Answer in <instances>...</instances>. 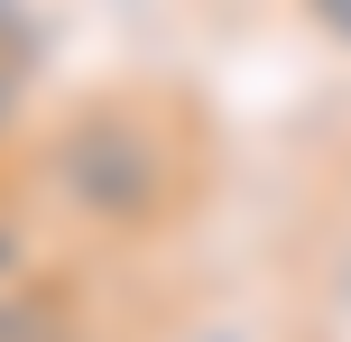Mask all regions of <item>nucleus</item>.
<instances>
[{
	"label": "nucleus",
	"instance_id": "obj_1",
	"mask_svg": "<svg viewBox=\"0 0 351 342\" xmlns=\"http://www.w3.org/2000/svg\"><path fill=\"white\" fill-rule=\"evenodd\" d=\"M47 185L102 232H158L194 195V148L158 102H93L47 139Z\"/></svg>",
	"mask_w": 351,
	"mask_h": 342
},
{
	"label": "nucleus",
	"instance_id": "obj_2",
	"mask_svg": "<svg viewBox=\"0 0 351 342\" xmlns=\"http://www.w3.org/2000/svg\"><path fill=\"white\" fill-rule=\"evenodd\" d=\"M19 84H28V65H19V56H0V139L19 130Z\"/></svg>",
	"mask_w": 351,
	"mask_h": 342
},
{
	"label": "nucleus",
	"instance_id": "obj_3",
	"mask_svg": "<svg viewBox=\"0 0 351 342\" xmlns=\"http://www.w3.org/2000/svg\"><path fill=\"white\" fill-rule=\"evenodd\" d=\"M305 19H315L333 47H351V0H305Z\"/></svg>",
	"mask_w": 351,
	"mask_h": 342
},
{
	"label": "nucleus",
	"instance_id": "obj_4",
	"mask_svg": "<svg viewBox=\"0 0 351 342\" xmlns=\"http://www.w3.org/2000/svg\"><path fill=\"white\" fill-rule=\"evenodd\" d=\"M204 342H241V333H204Z\"/></svg>",
	"mask_w": 351,
	"mask_h": 342
}]
</instances>
